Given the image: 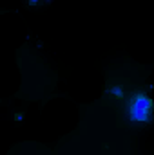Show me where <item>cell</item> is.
Instances as JSON below:
<instances>
[{
	"instance_id": "6da1fadb",
	"label": "cell",
	"mask_w": 154,
	"mask_h": 155,
	"mask_svg": "<svg viewBox=\"0 0 154 155\" xmlns=\"http://www.w3.org/2000/svg\"><path fill=\"white\" fill-rule=\"evenodd\" d=\"M125 116L131 124L151 123L154 117V101L143 90H134L125 101Z\"/></svg>"
},
{
	"instance_id": "7a4b0ae2",
	"label": "cell",
	"mask_w": 154,
	"mask_h": 155,
	"mask_svg": "<svg viewBox=\"0 0 154 155\" xmlns=\"http://www.w3.org/2000/svg\"><path fill=\"white\" fill-rule=\"evenodd\" d=\"M107 96H113L116 99H123V97H125L123 87H121V85H111V87L107 88Z\"/></svg>"
},
{
	"instance_id": "3957f363",
	"label": "cell",
	"mask_w": 154,
	"mask_h": 155,
	"mask_svg": "<svg viewBox=\"0 0 154 155\" xmlns=\"http://www.w3.org/2000/svg\"><path fill=\"white\" fill-rule=\"evenodd\" d=\"M38 2H40V0H27V4H29L31 7H35V5H38Z\"/></svg>"
}]
</instances>
